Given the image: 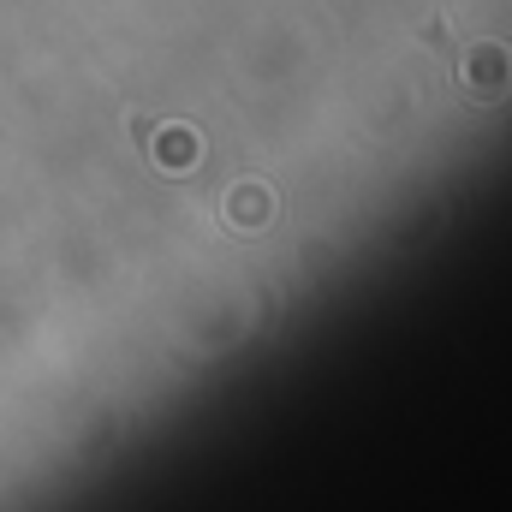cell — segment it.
Returning a JSON list of instances; mask_svg holds the SVG:
<instances>
[{
	"instance_id": "6da1fadb",
	"label": "cell",
	"mask_w": 512,
	"mask_h": 512,
	"mask_svg": "<svg viewBox=\"0 0 512 512\" xmlns=\"http://www.w3.org/2000/svg\"><path fill=\"white\" fill-rule=\"evenodd\" d=\"M477 78H483V84H489V78L501 84V78H507V66H501V54H477Z\"/></svg>"
}]
</instances>
